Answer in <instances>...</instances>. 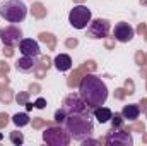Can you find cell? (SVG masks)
Masks as SVG:
<instances>
[{"label": "cell", "mask_w": 147, "mask_h": 146, "mask_svg": "<svg viewBox=\"0 0 147 146\" xmlns=\"http://www.w3.org/2000/svg\"><path fill=\"white\" fill-rule=\"evenodd\" d=\"M79 95L91 110L98 108L108 100V86L105 81L94 74H87L79 83Z\"/></svg>", "instance_id": "obj_1"}, {"label": "cell", "mask_w": 147, "mask_h": 146, "mask_svg": "<svg viewBox=\"0 0 147 146\" xmlns=\"http://www.w3.org/2000/svg\"><path fill=\"white\" fill-rule=\"evenodd\" d=\"M74 141H86L94 132V122L89 119V113H69L62 124Z\"/></svg>", "instance_id": "obj_2"}, {"label": "cell", "mask_w": 147, "mask_h": 146, "mask_svg": "<svg viewBox=\"0 0 147 146\" xmlns=\"http://www.w3.org/2000/svg\"><path fill=\"white\" fill-rule=\"evenodd\" d=\"M28 16V5L22 0H2L0 17L7 23H22Z\"/></svg>", "instance_id": "obj_3"}, {"label": "cell", "mask_w": 147, "mask_h": 146, "mask_svg": "<svg viewBox=\"0 0 147 146\" xmlns=\"http://www.w3.org/2000/svg\"><path fill=\"white\" fill-rule=\"evenodd\" d=\"M70 134L67 132L65 127L57 126V127H50L43 132V141L51 146H69L70 145Z\"/></svg>", "instance_id": "obj_4"}, {"label": "cell", "mask_w": 147, "mask_h": 146, "mask_svg": "<svg viewBox=\"0 0 147 146\" xmlns=\"http://www.w3.org/2000/svg\"><path fill=\"white\" fill-rule=\"evenodd\" d=\"M91 19H92L91 9H87L86 5L74 7L72 10H70V14H69V23L75 29H86L87 24L91 23Z\"/></svg>", "instance_id": "obj_5"}, {"label": "cell", "mask_w": 147, "mask_h": 146, "mask_svg": "<svg viewBox=\"0 0 147 146\" xmlns=\"http://www.w3.org/2000/svg\"><path fill=\"white\" fill-rule=\"evenodd\" d=\"M111 29V24L108 19H91L87 24V38L89 40H103L108 36Z\"/></svg>", "instance_id": "obj_6"}, {"label": "cell", "mask_w": 147, "mask_h": 146, "mask_svg": "<svg viewBox=\"0 0 147 146\" xmlns=\"http://www.w3.org/2000/svg\"><path fill=\"white\" fill-rule=\"evenodd\" d=\"M62 108L65 110V113L69 115V113H89V107L86 105V102L80 98V95L77 93V95H67L65 96V100H63V103H62Z\"/></svg>", "instance_id": "obj_7"}, {"label": "cell", "mask_w": 147, "mask_h": 146, "mask_svg": "<svg viewBox=\"0 0 147 146\" xmlns=\"http://www.w3.org/2000/svg\"><path fill=\"white\" fill-rule=\"evenodd\" d=\"M105 143L108 146H132L134 145V138L130 132L127 131H120V129H111L105 138Z\"/></svg>", "instance_id": "obj_8"}, {"label": "cell", "mask_w": 147, "mask_h": 146, "mask_svg": "<svg viewBox=\"0 0 147 146\" xmlns=\"http://www.w3.org/2000/svg\"><path fill=\"white\" fill-rule=\"evenodd\" d=\"M113 36L116 41L120 43H128L132 41L134 36H135V29L132 28L130 23H125V21H120L115 24V29H113Z\"/></svg>", "instance_id": "obj_9"}, {"label": "cell", "mask_w": 147, "mask_h": 146, "mask_svg": "<svg viewBox=\"0 0 147 146\" xmlns=\"http://www.w3.org/2000/svg\"><path fill=\"white\" fill-rule=\"evenodd\" d=\"M0 40L5 46H19L22 40V31L16 26H7L0 31Z\"/></svg>", "instance_id": "obj_10"}, {"label": "cell", "mask_w": 147, "mask_h": 146, "mask_svg": "<svg viewBox=\"0 0 147 146\" xmlns=\"http://www.w3.org/2000/svg\"><path fill=\"white\" fill-rule=\"evenodd\" d=\"M19 52L26 57H38L41 48H39V43L33 38H22L21 43H19Z\"/></svg>", "instance_id": "obj_11"}, {"label": "cell", "mask_w": 147, "mask_h": 146, "mask_svg": "<svg viewBox=\"0 0 147 146\" xmlns=\"http://www.w3.org/2000/svg\"><path fill=\"white\" fill-rule=\"evenodd\" d=\"M53 64H55V69L60 71V72H67V71L72 69V59H70V55H67V53L57 55L55 60H53Z\"/></svg>", "instance_id": "obj_12"}, {"label": "cell", "mask_w": 147, "mask_h": 146, "mask_svg": "<svg viewBox=\"0 0 147 146\" xmlns=\"http://www.w3.org/2000/svg\"><path fill=\"white\" fill-rule=\"evenodd\" d=\"M36 59L38 57H26V55H22V59H19L16 62V69L19 72H31L36 67Z\"/></svg>", "instance_id": "obj_13"}, {"label": "cell", "mask_w": 147, "mask_h": 146, "mask_svg": "<svg viewBox=\"0 0 147 146\" xmlns=\"http://www.w3.org/2000/svg\"><path fill=\"white\" fill-rule=\"evenodd\" d=\"M120 113H121V117H123L125 120H135V119H139V115H140V107H139L137 103H130V105H125Z\"/></svg>", "instance_id": "obj_14"}, {"label": "cell", "mask_w": 147, "mask_h": 146, "mask_svg": "<svg viewBox=\"0 0 147 146\" xmlns=\"http://www.w3.org/2000/svg\"><path fill=\"white\" fill-rule=\"evenodd\" d=\"M92 113H94V117H96V120L99 122V124H106V122H110L111 117H113V112H111L108 107H98V108L92 110Z\"/></svg>", "instance_id": "obj_15"}, {"label": "cell", "mask_w": 147, "mask_h": 146, "mask_svg": "<svg viewBox=\"0 0 147 146\" xmlns=\"http://www.w3.org/2000/svg\"><path fill=\"white\" fill-rule=\"evenodd\" d=\"M12 122H14L17 127H24V126H28V124H29V115H28L26 112L16 113V115L12 117Z\"/></svg>", "instance_id": "obj_16"}, {"label": "cell", "mask_w": 147, "mask_h": 146, "mask_svg": "<svg viewBox=\"0 0 147 146\" xmlns=\"http://www.w3.org/2000/svg\"><path fill=\"white\" fill-rule=\"evenodd\" d=\"M9 138H10V143L16 145V146H19V145L24 143V136H22V132H19V131H12Z\"/></svg>", "instance_id": "obj_17"}, {"label": "cell", "mask_w": 147, "mask_h": 146, "mask_svg": "<svg viewBox=\"0 0 147 146\" xmlns=\"http://www.w3.org/2000/svg\"><path fill=\"white\" fill-rule=\"evenodd\" d=\"M65 117H67V113H65V110H63V108H60V110H57V112H55V120H57L60 126L63 124Z\"/></svg>", "instance_id": "obj_18"}, {"label": "cell", "mask_w": 147, "mask_h": 146, "mask_svg": "<svg viewBox=\"0 0 147 146\" xmlns=\"http://www.w3.org/2000/svg\"><path fill=\"white\" fill-rule=\"evenodd\" d=\"M123 117H121V113H115L113 117H111V122H113V127H120L121 124H123Z\"/></svg>", "instance_id": "obj_19"}, {"label": "cell", "mask_w": 147, "mask_h": 146, "mask_svg": "<svg viewBox=\"0 0 147 146\" xmlns=\"http://www.w3.org/2000/svg\"><path fill=\"white\" fill-rule=\"evenodd\" d=\"M34 107H36V108H45V107H46V100H45V98H38L36 102H34Z\"/></svg>", "instance_id": "obj_20"}]
</instances>
